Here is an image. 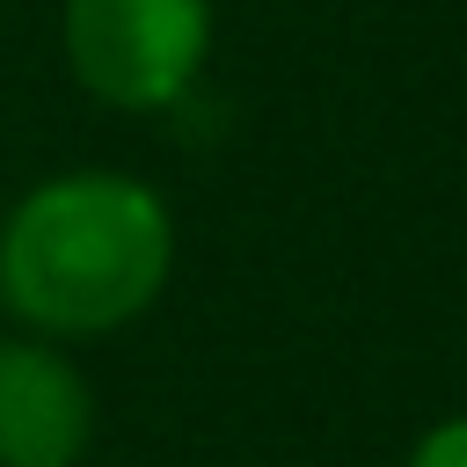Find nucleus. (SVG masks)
<instances>
[{
	"label": "nucleus",
	"instance_id": "nucleus-1",
	"mask_svg": "<svg viewBox=\"0 0 467 467\" xmlns=\"http://www.w3.org/2000/svg\"><path fill=\"white\" fill-rule=\"evenodd\" d=\"M175 212L131 168H58L0 219V306L51 343H95L161 306Z\"/></svg>",
	"mask_w": 467,
	"mask_h": 467
},
{
	"label": "nucleus",
	"instance_id": "nucleus-2",
	"mask_svg": "<svg viewBox=\"0 0 467 467\" xmlns=\"http://www.w3.org/2000/svg\"><path fill=\"white\" fill-rule=\"evenodd\" d=\"M58 51L88 102L153 117L197 88L212 58V0H66Z\"/></svg>",
	"mask_w": 467,
	"mask_h": 467
},
{
	"label": "nucleus",
	"instance_id": "nucleus-3",
	"mask_svg": "<svg viewBox=\"0 0 467 467\" xmlns=\"http://www.w3.org/2000/svg\"><path fill=\"white\" fill-rule=\"evenodd\" d=\"M95 445V379L51 336H0V467H80Z\"/></svg>",
	"mask_w": 467,
	"mask_h": 467
},
{
	"label": "nucleus",
	"instance_id": "nucleus-4",
	"mask_svg": "<svg viewBox=\"0 0 467 467\" xmlns=\"http://www.w3.org/2000/svg\"><path fill=\"white\" fill-rule=\"evenodd\" d=\"M401 467H467V409H460V416H438V423H423Z\"/></svg>",
	"mask_w": 467,
	"mask_h": 467
}]
</instances>
